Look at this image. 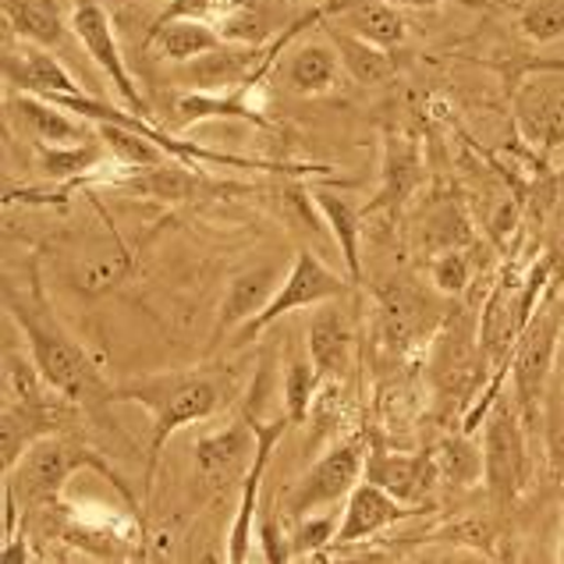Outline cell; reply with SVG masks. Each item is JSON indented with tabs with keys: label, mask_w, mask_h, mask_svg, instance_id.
<instances>
[{
	"label": "cell",
	"mask_w": 564,
	"mask_h": 564,
	"mask_svg": "<svg viewBox=\"0 0 564 564\" xmlns=\"http://www.w3.org/2000/svg\"><path fill=\"white\" fill-rule=\"evenodd\" d=\"M4 305L14 327L25 334L29 356L36 359L43 380L61 391L78 409L100 412L110 405V387L100 373V366L89 359V351L75 341V334L54 316V305L46 302L36 267L29 270V288L4 284Z\"/></svg>",
	"instance_id": "cell-1"
},
{
	"label": "cell",
	"mask_w": 564,
	"mask_h": 564,
	"mask_svg": "<svg viewBox=\"0 0 564 564\" xmlns=\"http://www.w3.org/2000/svg\"><path fill=\"white\" fill-rule=\"evenodd\" d=\"M235 394V377L228 369H171V373L135 377L110 391V405H142L153 419V441L147 458L142 490H153L156 465L164 447L178 430L214 419Z\"/></svg>",
	"instance_id": "cell-2"
},
{
	"label": "cell",
	"mask_w": 564,
	"mask_h": 564,
	"mask_svg": "<svg viewBox=\"0 0 564 564\" xmlns=\"http://www.w3.org/2000/svg\"><path fill=\"white\" fill-rule=\"evenodd\" d=\"M100 473L110 487H115L124 505L139 511V497L135 490L128 487L124 476L115 469V465L107 462V455L100 451H93L89 444L68 437V433H51V437H43L32 444L25 455L14 462V469L4 473V482L14 490L22 508H46V505H57L64 487H68V479L75 473Z\"/></svg>",
	"instance_id": "cell-3"
},
{
	"label": "cell",
	"mask_w": 564,
	"mask_h": 564,
	"mask_svg": "<svg viewBox=\"0 0 564 564\" xmlns=\"http://www.w3.org/2000/svg\"><path fill=\"white\" fill-rule=\"evenodd\" d=\"M561 341H564V295H561V288H551V292L543 295V302L536 305V313L529 316V324L511 356L514 401H519L525 423H533L540 415L546 380H551Z\"/></svg>",
	"instance_id": "cell-4"
},
{
	"label": "cell",
	"mask_w": 564,
	"mask_h": 564,
	"mask_svg": "<svg viewBox=\"0 0 564 564\" xmlns=\"http://www.w3.org/2000/svg\"><path fill=\"white\" fill-rule=\"evenodd\" d=\"M525 415L514 412L508 401H494L482 419V482L501 508L514 505L529 487V451L522 433Z\"/></svg>",
	"instance_id": "cell-5"
},
{
	"label": "cell",
	"mask_w": 564,
	"mask_h": 564,
	"mask_svg": "<svg viewBox=\"0 0 564 564\" xmlns=\"http://www.w3.org/2000/svg\"><path fill=\"white\" fill-rule=\"evenodd\" d=\"M341 295H348V281L337 278V273L319 260L316 252L299 249L295 260H292V270L284 273V281L278 288V295L267 302V310L260 316H252L249 324L238 330V341H252V337H260L267 327H273L288 313L313 310V305L334 302Z\"/></svg>",
	"instance_id": "cell-6"
},
{
	"label": "cell",
	"mask_w": 564,
	"mask_h": 564,
	"mask_svg": "<svg viewBox=\"0 0 564 564\" xmlns=\"http://www.w3.org/2000/svg\"><path fill=\"white\" fill-rule=\"evenodd\" d=\"M68 25L75 32V40L83 43L86 57L110 78V86L118 89L124 107L153 121V110L147 104V96H142V89L135 86V78H132V72H128V64H124V54H121L118 36H115V25H110V14L96 4V0H83V4L72 11Z\"/></svg>",
	"instance_id": "cell-7"
},
{
	"label": "cell",
	"mask_w": 564,
	"mask_h": 564,
	"mask_svg": "<svg viewBox=\"0 0 564 564\" xmlns=\"http://www.w3.org/2000/svg\"><path fill=\"white\" fill-rule=\"evenodd\" d=\"M362 465H366L362 441L351 437V441L334 444L330 451H324V455L313 462V469L302 476L292 501H288V511H292L295 519H305V514H313L316 508L337 505L341 497H348L359 487Z\"/></svg>",
	"instance_id": "cell-8"
},
{
	"label": "cell",
	"mask_w": 564,
	"mask_h": 564,
	"mask_svg": "<svg viewBox=\"0 0 564 564\" xmlns=\"http://www.w3.org/2000/svg\"><path fill=\"white\" fill-rule=\"evenodd\" d=\"M249 423H252V430H256V455H252V462H249V473L241 476V497H238V511H235V522H231V536H228V561H231V564H241V561L249 557L252 525H256V508H260V487H263V476H267L270 455L281 447L288 426H295L288 415L263 423L260 412H256V409H249Z\"/></svg>",
	"instance_id": "cell-9"
},
{
	"label": "cell",
	"mask_w": 564,
	"mask_h": 564,
	"mask_svg": "<svg viewBox=\"0 0 564 564\" xmlns=\"http://www.w3.org/2000/svg\"><path fill=\"white\" fill-rule=\"evenodd\" d=\"M11 121H19L22 135L32 147H75V142H89L100 132H93V121L72 115L68 107L36 93H19L8 100Z\"/></svg>",
	"instance_id": "cell-10"
},
{
	"label": "cell",
	"mask_w": 564,
	"mask_h": 564,
	"mask_svg": "<svg viewBox=\"0 0 564 564\" xmlns=\"http://www.w3.org/2000/svg\"><path fill=\"white\" fill-rule=\"evenodd\" d=\"M412 514H415V505L401 501V497L387 494L383 487H377V482L362 479L359 487L348 494L341 525H337L330 546H356L369 536L383 533L387 525H398L401 519H412Z\"/></svg>",
	"instance_id": "cell-11"
},
{
	"label": "cell",
	"mask_w": 564,
	"mask_h": 564,
	"mask_svg": "<svg viewBox=\"0 0 564 564\" xmlns=\"http://www.w3.org/2000/svg\"><path fill=\"white\" fill-rule=\"evenodd\" d=\"M4 78H8V86H14L19 93H36V96H46V100L86 93L75 83V75L64 68L46 46L25 43V40L4 54Z\"/></svg>",
	"instance_id": "cell-12"
},
{
	"label": "cell",
	"mask_w": 564,
	"mask_h": 564,
	"mask_svg": "<svg viewBox=\"0 0 564 564\" xmlns=\"http://www.w3.org/2000/svg\"><path fill=\"white\" fill-rule=\"evenodd\" d=\"M362 479L377 482V487L401 497V501L419 505L441 476L433 455H394V451L383 447H366Z\"/></svg>",
	"instance_id": "cell-13"
},
{
	"label": "cell",
	"mask_w": 564,
	"mask_h": 564,
	"mask_svg": "<svg viewBox=\"0 0 564 564\" xmlns=\"http://www.w3.org/2000/svg\"><path fill=\"white\" fill-rule=\"evenodd\" d=\"M256 455V430L249 423V415L241 423H228L224 430L206 433L192 447V462H196V473L209 482L217 479H231L241 473Z\"/></svg>",
	"instance_id": "cell-14"
},
{
	"label": "cell",
	"mask_w": 564,
	"mask_h": 564,
	"mask_svg": "<svg viewBox=\"0 0 564 564\" xmlns=\"http://www.w3.org/2000/svg\"><path fill=\"white\" fill-rule=\"evenodd\" d=\"M281 273L273 263H263V267H252L246 273H238V278L228 284V295L220 302V324H217V334L231 330V327H246L252 316H260L267 310V302L278 295L281 288Z\"/></svg>",
	"instance_id": "cell-15"
},
{
	"label": "cell",
	"mask_w": 564,
	"mask_h": 564,
	"mask_svg": "<svg viewBox=\"0 0 564 564\" xmlns=\"http://www.w3.org/2000/svg\"><path fill=\"white\" fill-rule=\"evenodd\" d=\"M337 25L351 29L356 36L387 46V51H398V46L409 43V19L398 11L394 0H348V4L337 11Z\"/></svg>",
	"instance_id": "cell-16"
},
{
	"label": "cell",
	"mask_w": 564,
	"mask_h": 564,
	"mask_svg": "<svg viewBox=\"0 0 564 564\" xmlns=\"http://www.w3.org/2000/svg\"><path fill=\"white\" fill-rule=\"evenodd\" d=\"M330 43H334L337 57H341V64H345V75L356 78L359 86L380 89V86L394 83V75H398L394 51H387V46H377V43L356 36V32L345 29V25L330 29Z\"/></svg>",
	"instance_id": "cell-17"
},
{
	"label": "cell",
	"mask_w": 564,
	"mask_h": 564,
	"mask_svg": "<svg viewBox=\"0 0 564 564\" xmlns=\"http://www.w3.org/2000/svg\"><path fill=\"white\" fill-rule=\"evenodd\" d=\"M313 203L319 209V217L327 220V231L341 249V260L348 267L351 284L362 281V256H359V235H362V217L366 209H359L348 196H341L337 188H313Z\"/></svg>",
	"instance_id": "cell-18"
},
{
	"label": "cell",
	"mask_w": 564,
	"mask_h": 564,
	"mask_svg": "<svg viewBox=\"0 0 564 564\" xmlns=\"http://www.w3.org/2000/svg\"><path fill=\"white\" fill-rule=\"evenodd\" d=\"M310 359L324 380H341L351 366V327L341 310L324 305L310 319Z\"/></svg>",
	"instance_id": "cell-19"
},
{
	"label": "cell",
	"mask_w": 564,
	"mask_h": 564,
	"mask_svg": "<svg viewBox=\"0 0 564 564\" xmlns=\"http://www.w3.org/2000/svg\"><path fill=\"white\" fill-rule=\"evenodd\" d=\"M345 64L337 57L334 43H302L284 61V86L295 96H324L337 86Z\"/></svg>",
	"instance_id": "cell-20"
},
{
	"label": "cell",
	"mask_w": 564,
	"mask_h": 564,
	"mask_svg": "<svg viewBox=\"0 0 564 564\" xmlns=\"http://www.w3.org/2000/svg\"><path fill=\"white\" fill-rule=\"evenodd\" d=\"M220 43H228V40H224L217 25L206 19H174L164 25H150L147 32V46H153V51H160L174 64L196 61L209 51H217Z\"/></svg>",
	"instance_id": "cell-21"
},
{
	"label": "cell",
	"mask_w": 564,
	"mask_h": 564,
	"mask_svg": "<svg viewBox=\"0 0 564 564\" xmlns=\"http://www.w3.org/2000/svg\"><path fill=\"white\" fill-rule=\"evenodd\" d=\"M284 19L273 14L267 0H224V8L217 11V32L228 43H241V46H267L273 43L270 36L278 32Z\"/></svg>",
	"instance_id": "cell-22"
},
{
	"label": "cell",
	"mask_w": 564,
	"mask_h": 564,
	"mask_svg": "<svg viewBox=\"0 0 564 564\" xmlns=\"http://www.w3.org/2000/svg\"><path fill=\"white\" fill-rule=\"evenodd\" d=\"M415 171H419L415 142L405 135H387V142H383V188L377 192V199L366 206V214L369 209H380V206L405 203V196L415 185Z\"/></svg>",
	"instance_id": "cell-23"
},
{
	"label": "cell",
	"mask_w": 564,
	"mask_h": 564,
	"mask_svg": "<svg viewBox=\"0 0 564 564\" xmlns=\"http://www.w3.org/2000/svg\"><path fill=\"white\" fill-rule=\"evenodd\" d=\"M40 150V167L51 182H68L78 185L96 167L107 164V142L96 135L89 142H75V147H36Z\"/></svg>",
	"instance_id": "cell-24"
},
{
	"label": "cell",
	"mask_w": 564,
	"mask_h": 564,
	"mask_svg": "<svg viewBox=\"0 0 564 564\" xmlns=\"http://www.w3.org/2000/svg\"><path fill=\"white\" fill-rule=\"evenodd\" d=\"M8 25L19 40L36 46H57L64 40V19L54 0H4Z\"/></svg>",
	"instance_id": "cell-25"
},
{
	"label": "cell",
	"mask_w": 564,
	"mask_h": 564,
	"mask_svg": "<svg viewBox=\"0 0 564 564\" xmlns=\"http://www.w3.org/2000/svg\"><path fill=\"white\" fill-rule=\"evenodd\" d=\"M519 115L529 139L551 142L564 132V89L561 83H525Z\"/></svg>",
	"instance_id": "cell-26"
},
{
	"label": "cell",
	"mask_w": 564,
	"mask_h": 564,
	"mask_svg": "<svg viewBox=\"0 0 564 564\" xmlns=\"http://www.w3.org/2000/svg\"><path fill=\"white\" fill-rule=\"evenodd\" d=\"M128 270H132V256H128V249L121 246V238H115V246H100L93 249L83 263H78L75 270V288L86 295H104L110 292L118 281L128 278Z\"/></svg>",
	"instance_id": "cell-27"
},
{
	"label": "cell",
	"mask_w": 564,
	"mask_h": 564,
	"mask_svg": "<svg viewBox=\"0 0 564 564\" xmlns=\"http://www.w3.org/2000/svg\"><path fill=\"white\" fill-rule=\"evenodd\" d=\"M433 462H437V476L451 487H473L476 479H482V447H476L465 430L462 437H447Z\"/></svg>",
	"instance_id": "cell-28"
},
{
	"label": "cell",
	"mask_w": 564,
	"mask_h": 564,
	"mask_svg": "<svg viewBox=\"0 0 564 564\" xmlns=\"http://www.w3.org/2000/svg\"><path fill=\"white\" fill-rule=\"evenodd\" d=\"M319 383H324V377H319V369L313 366V359L288 362V369H284V415L292 419L295 426L305 423V415L313 412Z\"/></svg>",
	"instance_id": "cell-29"
},
{
	"label": "cell",
	"mask_w": 564,
	"mask_h": 564,
	"mask_svg": "<svg viewBox=\"0 0 564 564\" xmlns=\"http://www.w3.org/2000/svg\"><path fill=\"white\" fill-rule=\"evenodd\" d=\"M469 241V224L451 203H441L437 209H430L423 220V249L441 256L447 249H462Z\"/></svg>",
	"instance_id": "cell-30"
},
{
	"label": "cell",
	"mask_w": 564,
	"mask_h": 564,
	"mask_svg": "<svg viewBox=\"0 0 564 564\" xmlns=\"http://www.w3.org/2000/svg\"><path fill=\"white\" fill-rule=\"evenodd\" d=\"M519 29H522V36L533 43L564 40V0H533V4L522 11Z\"/></svg>",
	"instance_id": "cell-31"
},
{
	"label": "cell",
	"mask_w": 564,
	"mask_h": 564,
	"mask_svg": "<svg viewBox=\"0 0 564 564\" xmlns=\"http://www.w3.org/2000/svg\"><path fill=\"white\" fill-rule=\"evenodd\" d=\"M430 278L437 284L441 295H462L473 281V260L462 249H447L441 256H433Z\"/></svg>",
	"instance_id": "cell-32"
},
{
	"label": "cell",
	"mask_w": 564,
	"mask_h": 564,
	"mask_svg": "<svg viewBox=\"0 0 564 564\" xmlns=\"http://www.w3.org/2000/svg\"><path fill=\"white\" fill-rule=\"evenodd\" d=\"M299 533H295V546H292V557H305L319 551V546H327L334 540V519L330 514H305V519H299Z\"/></svg>",
	"instance_id": "cell-33"
},
{
	"label": "cell",
	"mask_w": 564,
	"mask_h": 564,
	"mask_svg": "<svg viewBox=\"0 0 564 564\" xmlns=\"http://www.w3.org/2000/svg\"><path fill=\"white\" fill-rule=\"evenodd\" d=\"M32 554H29V543L25 536H11L4 546H0V564H29Z\"/></svg>",
	"instance_id": "cell-34"
},
{
	"label": "cell",
	"mask_w": 564,
	"mask_h": 564,
	"mask_svg": "<svg viewBox=\"0 0 564 564\" xmlns=\"http://www.w3.org/2000/svg\"><path fill=\"white\" fill-rule=\"evenodd\" d=\"M522 75H564V57H536L522 64Z\"/></svg>",
	"instance_id": "cell-35"
},
{
	"label": "cell",
	"mask_w": 564,
	"mask_h": 564,
	"mask_svg": "<svg viewBox=\"0 0 564 564\" xmlns=\"http://www.w3.org/2000/svg\"><path fill=\"white\" fill-rule=\"evenodd\" d=\"M546 267H551V288H564V231L554 241L551 256H546Z\"/></svg>",
	"instance_id": "cell-36"
},
{
	"label": "cell",
	"mask_w": 564,
	"mask_h": 564,
	"mask_svg": "<svg viewBox=\"0 0 564 564\" xmlns=\"http://www.w3.org/2000/svg\"><path fill=\"white\" fill-rule=\"evenodd\" d=\"M394 4H419V8H426V4H437V0H394Z\"/></svg>",
	"instance_id": "cell-37"
},
{
	"label": "cell",
	"mask_w": 564,
	"mask_h": 564,
	"mask_svg": "<svg viewBox=\"0 0 564 564\" xmlns=\"http://www.w3.org/2000/svg\"><path fill=\"white\" fill-rule=\"evenodd\" d=\"M557 561H564V533H561V551H557Z\"/></svg>",
	"instance_id": "cell-38"
}]
</instances>
